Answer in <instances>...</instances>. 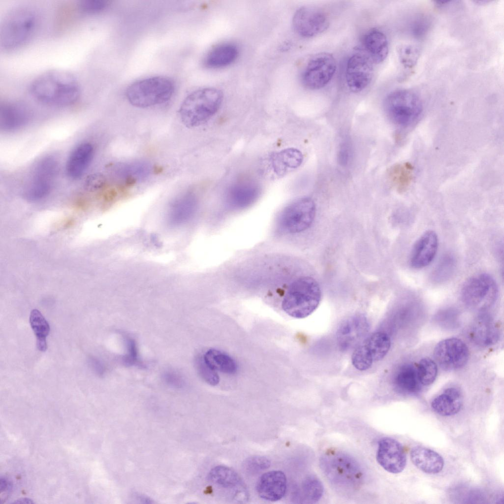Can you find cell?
I'll use <instances>...</instances> for the list:
<instances>
[{"label":"cell","mask_w":504,"mask_h":504,"mask_svg":"<svg viewBox=\"0 0 504 504\" xmlns=\"http://www.w3.org/2000/svg\"><path fill=\"white\" fill-rule=\"evenodd\" d=\"M32 95L41 102L65 106L75 102L80 94V86L71 73L59 69L45 71L31 83Z\"/></svg>","instance_id":"6da1fadb"},{"label":"cell","mask_w":504,"mask_h":504,"mask_svg":"<svg viewBox=\"0 0 504 504\" xmlns=\"http://www.w3.org/2000/svg\"><path fill=\"white\" fill-rule=\"evenodd\" d=\"M38 20L37 12L30 6L20 5L10 8L4 15L0 25L1 48L12 50L28 42L36 31Z\"/></svg>","instance_id":"7a4b0ae2"},{"label":"cell","mask_w":504,"mask_h":504,"mask_svg":"<svg viewBox=\"0 0 504 504\" xmlns=\"http://www.w3.org/2000/svg\"><path fill=\"white\" fill-rule=\"evenodd\" d=\"M320 466L330 482L341 492H352L362 482L363 472L359 465L344 453L326 452L320 458Z\"/></svg>","instance_id":"3957f363"},{"label":"cell","mask_w":504,"mask_h":504,"mask_svg":"<svg viewBox=\"0 0 504 504\" xmlns=\"http://www.w3.org/2000/svg\"><path fill=\"white\" fill-rule=\"evenodd\" d=\"M222 92L215 88H204L189 94L181 103L179 113L188 127L199 126L212 117L223 101Z\"/></svg>","instance_id":"277c9868"},{"label":"cell","mask_w":504,"mask_h":504,"mask_svg":"<svg viewBox=\"0 0 504 504\" xmlns=\"http://www.w3.org/2000/svg\"><path fill=\"white\" fill-rule=\"evenodd\" d=\"M318 283L313 277L297 279L288 287L282 304L283 310L289 315L303 318L312 314L321 300Z\"/></svg>","instance_id":"5b68a950"},{"label":"cell","mask_w":504,"mask_h":504,"mask_svg":"<svg viewBox=\"0 0 504 504\" xmlns=\"http://www.w3.org/2000/svg\"><path fill=\"white\" fill-rule=\"evenodd\" d=\"M175 89V83L171 78L153 76L131 84L127 88L126 95L131 105L147 108L168 101L173 95Z\"/></svg>","instance_id":"8992f818"},{"label":"cell","mask_w":504,"mask_h":504,"mask_svg":"<svg viewBox=\"0 0 504 504\" xmlns=\"http://www.w3.org/2000/svg\"><path fill=\"white\" fill-rule=\"evenodd\" d=\"M384 108L390 120L401 126H408L413 124L423 111L420 97L408 89L391 92L385 99Z\"/></svg>","instance_id":"52a82bcc"},{"label":"cell","mask_w":504,"mask_h":504,"mask_svg":"<svg viewBox=\"0 0 504 504\" xmlns=\"http://www.w3.org/2000/svg\"><path fill=\"white\" fill-rule=\"evenodd\" d=\"M498 287L495 279L486 273L476 274L464 284L461 295L469 307L482 310L491 307L496 301Z\"/></svg>","instance_id":"ba28073f"},{"label":"cell","mask_w":504,"mask_h":504,"mask_svg":"<svg viewBox=\"0 0 504 504\" xmlns=\"http://www.w3.org/2000/svg\"><path fill=\"white\" fill-rule=\"evenodd\" d=\"M391 346L389 336L383 332H376L364 339L354 349L351 363L359 371H365L382 359Z\"/></svg>","instance_id":"9c48e42d"},{"label":"cell","mask_w":504,"mask_h":504,"mask_svg":"<svg viewBox=\"0 0 504 504\" xmlns=\"http://www.w3.org/2000/svg\"><path fill=\"white\" fill-rule=\"evenodd\" d=\"M315 213L314 200L309 197L301 198L284 209L279 218V224L287 233H300L311 226Z\"/></svg>","instance_id":"30bf717a"},{"label":"cell","mask_w":504,"mask_h":504,"mask_svg":"<svg viewBox=\"0 0 504 504\" xmlns=\"http://www.w3.org/2000/svg\"><path fill=\"white\" fill-rule=\"evenodd\" d=\"M336 68V60L331 54H315L309 59L303 71L302 83L309 89H320L331 80Z\"/></svg>","instance_id":"8fae6325"},{"label":"cell","mask_w":504,"mask_h":504,"mask_svg":"<svg viewBox=\"0 0 504 504\" xmlns=\"http://www.w3.org/2000/svg\"><path fill=\"white\" fill-rule=\"evenodd\" d=\"M58 167L57 161L52 157L40 160L34 167L32 176L25 188V197L33 201L46 196L51 190Z\"/></svg>","instance_id":"7c38bea8"},{"label":"cell","mask_w":504,"mask_h":504,"mask_svg":"<svg viewBox=\"0 0 504 504\" xmlns=\"http://www.w3.org/2000/svg\"><path fill=\"white\" fill-rule=\"evenodd\" d=\"M330 24L325 11L313 6H303L295 12L292 18L294 31L304 38H312L324 32Z\"/></svg>","instance_id":"4fadbf2b"},{"label":"cell","mask_w":504,"mask_h":504,"mask_svg":"<svg viewBox=\"0 0 504 504\" xmlns=\"http://www.w3.org/2000/svg\"><path fill=\"white\" fill-rule=\"evenodd\" d=\"M373 62L362 50L357 51L346 63L345 78L349 89L357 93L364 90L370 83L374 72Z\"/></svg>","instance_id":"5bb4252c"},{"label":"cell","mask_w":504,"mask_h":504,"mask_svg":"<svg viewBox=\"0 0 504 504\" xmlns=\"http://www.w3.org/2000/svg\"><path fill=\"white\" fill-rule=\"evenodd\" d=\"M434 355L439 366L445 371L463 367L467 363L469 352L460 339L451 338L440 342L435 346Z\"/></svg>","instance_id":"9a60e30c"},{"label":"cell","mask_w":504,"mask_h":504,"mask_svg":"<svg viewBox=\"0 0 504 504\" xmlns=\"http://www.w3.org/2000/svg\"><path fill=\"white\" fill-rule=\"evenodd\" d=\"M369 329V322L364 315L348 317L341 323L337 331L339 347L343 351L355 348L364 339Z\"/></svg>","instance_id":"2e32d148"},{"label":"cell","mask_w":504,"mask_h":504,"mask_svg":"<svg viewBox=\"0 0 504 504\" xmlns=\"http://www.w3.org/2000/svg\"><path fill=\"white\" fill-rule=\"evenodd\" d=\"M208 479L218 487L228 491L234 500L244 502L249 495L244 482L232 469L224 466L213 468L209 472Z\"/></svg>","instance_id":"e0dca14e"},{"label":"cell","mask_w":504,"mask_h":504,"mask_svg":"<svg viewBox=\"0 0 504 504\" xmlns=\"http://www.w3.org/2000/svg\"><path fill=\"white\" fill-rule=\"evenodd\" d=\"M377 460L387 472L399 473L405 469L407 457L402 445L391 438H383L378 443Z\"/></svg>","instance_id":"ac0fdd59"},{"label":"cell","mask_w":504,"mask_h":504,"mask_svg":"<svg viewBox=\"0 0 504 504\" xmlns=\"http://www.w3.org/2000/svg\"><path fill=\"white\" fill-rule=\"evenodd\" d=\"M439 240L433 230L424 232L414 243L411 251L410 264L415 269L424 268L434 259L438 251Z\"/></svg>","instance_id":"d6986e66"},{"label":"cell","mask_w":504,"mask_h":504,"mask_svg":"<svg viewBox=\"0 0 504 504\" xmlns=\"http://www.w3.org/2000/svg\"><path fill=\"white\" fill-rule=\"evenodd\" d=\"M260 191L259 185L253 179H239L228 187L226 194V201L232 208H244L256 200Z\"/></svg>","instance_id":"ffe728a7"},{"label":"cell","mask_w":504,"mask_h":504,"mask_svg":"<svg viewBox=\"0 0 504 504\" xmlns=\"http://www.w3.org/2000/svg\"><path fill=\"white\" fill-rule=\"evenodd\" d=\"M286 484V478L283 472L272 471L261 475L256 483V489L261 498L275 502L284 496Z\"/></svg>","instance_id":"44dd1931"},{"label":"cell","mask_w":504,"mask_h":504,"mask_svg":"<svg viewBox=\"0 0 504 504\" xmlns=\"http://www.w3.org/2000/svg\"><path fill=\"white\" fill-rule=\"evenodd\" d=\"M30 111L23 103L17 101L4 102L0 108V127L4 131H13L25 125Z\"/></svg>","instance_id":"7402d4cb"},{"label":"cell","mask_w":504,"mask_h":504,"mask_svg":"<svg viewBox=\"0 0 504 504\" xmlns=\"http://www.w3.org/2000/svg\"><path fill=\"white\" fill-rule=\"evenodd\" d=\"M112 167L115 177L126 185L144 180L153 170V166L150 163L140 160L117 163Z\"/></svg>","instance_id":"603a6c76"},{"label":"cell","mask_w":504,"mask_h":504,"mask_svg":"<svg viewBox=\"0 0 504 504\" xmlns=\"http://www.w3.org/2000/svg\"><path fill=\"white\" fill-rule=\"evenodd\" d=\"M303 160V155L299 150L293 148H286L270 157L268 168L275 176L280 177L299 167Z\"/></svg>","instance_id":"cb8c5ba5"},{"label":"cell","mask_w":504,"mask_h":504,"mask_svg":"<svg viewBox=\"0 0 504 504\" xmlns=\"http://www.w3.org/2000/svg\"><path fill=\"white\" fill-rule=\"evenodd\" d=\"M94 155V147L89 142L77 146L70 153L66 164L65 170L71 179L80 178L89 166Z\"/></svg>","instance_id":"d4e9b609"},{"label":"cell","mask_w":504,"mask_h":504,"mask_svg":"<svg viewBox=\"0 0 504 504\" xmlns=\"http://www.w3.org/2000/svg\"><path fill=\"white\" fill-rule=\"evenodd\" d=\"M410 459L419 470L428 474H436L442 471L444 460L438 453L421 446H416L410 451Z\"/></svg>","instance_id":"484cf974"},{"label":"cell","mask_w":504,"mask_h":504,"mask_svg":"<svg viewBox=\"0 0 504 504\" xmlns=\"http://www.w3.org/2000/svg\"><path fill=\"white\" fill-rule=\"evenodd\" d=\"M463 403V398L460 390L455 387H449L435 398L431 406L437 414L448 416L457 413L460 410Z\"/></svg>","instance_id":"4316f807"},{"label":"cell","mask_w":504,"mask_h":504,"mask_svg":"<svg viewBox=\"0 0 504 504\" xmlns=\"http://www.w3.org/2000/svg\"><path fill=\"white\" fill-rule=\"evenodd\" d=\"M365 52L374 63L382 62L388 54V43L384 33L377 29L368 31L363 38Z\"/></svg>","instance_id":"83f0119b"},{"label":"cell","mask_w":504,"mask_h":504,"mask_svg":"<svg viewBox=\"0 0 504 504\" xmlns=\"http://www.w3.org/2000/svg\"><path fill=\"white\" fill-rule=\"evenodd\" d=\"M470 336L473 342L477 345L488 346L497 342L499 338V332L492 319L487 316H481L472 326Z\"/></svg>","instance_id":"f1b7e54d"},{"label":"cell","mask_w":504,"mask_h":504,"mask_svg":"<svg viewBox=\"0 0 504 504\" xmlns=\"http://www.w3.org/2000/svg\"><path fill=\"white\" fill-rule=\"evenodd\" d=\"M238 55V48L234 45H220L209 52L205 58V64L211 68L225 66L233 63L237 58Z\"/></svg>","instance_id":"f546056e"},{"label":"cell","mask_w":504,"mask_h":504,"mask_svg":"<svg viewBox=\"0 0 504 504\" xmlns=\"http://www.w3.org/2000/svg\"><path fill=\"white\" fill-rule=\"evenodd\" d=\"M206 363L216 371L233 375L237 372V365L235 360L226 353L219 349L212 348L203 356Z\"/></svg>","instance_id":"4dcf8cb0"},{"label":"cell","mask_w":504,"mask_h":504,"mask_svg":"<svg viewBox=\"0 0 504 504\" xmlns=\"http://www.w3.org/2000/svg\"><path fill=\"white\" fill-rule=\"evenodd\" d=\"M394 384L400 392L407 393L417 392L421 384L417 377L416 368L410 364L402 366L396 373Z\"/></svg>","instance_id":"1f68e13d"},{"label":"cell","mask_w":504,"mask_h":504,"mask_svg":"<svg viewBox=\"0 0 504 504\" xmlns=\"http://www.w3.org/2000/svg\"><path fill=\"white\" fill-rule=\"evenodd\" d=\"M301 492L303 500L307 503H315L321 498L323 486L316 476L311 475L306 477L302 481Z\"/></svg>","instance_id":"d6a6232c"},{"label":"cell","mask_w":504,"mask_h":504,"mask_svg":"<svg viewBox=\"0 0 504 504\" xmlns=\"http://www.w3.org/2000/svg\"><path fill=\"white\" fill-rule=\"evenodd\" d=\"M390 180L400 191L405 190L412 179V167L407 163L393 167L389 171Z\"/></svg>","instance_id":"836d02e7"},{"label":"cell","mask_w":504,"mask_h":504,"mask_svg":"<svg viewBox=\"0 0 504 504\" xmlns=\"http://www.w3.org/2000/svg\"><path fill=\"white\" fill-rule=\"evenodd\" d=\"M417 377L420 384L427 386L436 379L438 369L436 363L431 359L426 357L420 360L416 368Z\"/></svg>","instance_id":"e575fe53"},{"label":"cell","mask_w":504,"mask_h":504,"mask_svg":"<svg viewBox=\"0 0 504 504\" xmlns=\"http://www.w3.org/2000/svg\"><path fill=\"white\" fill-rule=\"evenodd\" d=\"M31 327L35 335L36 341H46L50 332V326L41 312L37 309L31 311L30 316Z\"/></svg>","instance_id":"d590c367"},{"label":"cell","mask_w":504,"mask_h":504,"mask_svg":"<svg viewBox=\"0 0 504 504\" xmlns=\"http://www.w3.org/2000/svg\"><path fill=\"white\" fill-rule=\"evenodd\" d=\"M455 265L454 258L450 255H445L440 260L435 269L433 274L434 279L437 282L447 280L452 275Z\"/></svg>","instance_id":"8d00e7d4"},{"label":"cell","mask_w":504,"mask_h":504,"mask_svg":"<svg viewBox=\"0 0 504 504\" xmlns=\"http://www.w3.org/2000/svg\"><path fill=\"white\" fill-rule=\"evenodd\" d=\"M196 364L199 375L206 382L213 386L219 383L220 378L217 371L206 363L203 357L197 358Z\"/></svg>","instance_id":"74e56055"},{"label":"cell","mask_w":504,"mask_h":504,"mask_svg":"<svg viewBox=\"0 0 504 504\" xmlns=\"http://www.w3.org/2000/svg\"><path fill=\"white\" fill-rule=\"evenodd\" d=\"M270 461L266 457L260 456H252L247 458L244 464V469L249 472L256 473L270 467Z\"/></svg>","instance_id":"f35d334b"},{"label":"cell","mask_w":504,"mask_h":504,"mask_svg":"<svg viewBox=\"0 0 504 504\" xmlns=\"http://www.w3.org/2000/svg\"><path fill=\"white\" fill-rule=\"evenodd\" d=\"M108 4L105 0H84L80 1L79 7L84 13L94 14L104 10Z\"/></svg>","instance_id":"ab89813d"},{"label":"cell","mask_w":504,"mask_h":504,"mask_svg":"<svg viewBox=\"0 0 504 504\" xmlns=\"http://www.w3.org/2000/svg\"><path fill=\"white\" fill-rule=\"evenodd\" d=\"M418 55V51L410 46L403 47L399 50L401 62L405 67H412L416 62Z\"/></svg>","instance_id":"60d3db41"},{"label":"cell","mask_w":504,"mask_h":504,"mask_svg":"<svg viewBox=\"0 0 504 504\" xmlns=\"http://www.w3.org/2000/svg\"><path fill=\"white\" fill-rule=\"evenodd\" d=\"M106 184V178L102 174L95 173L89 175L86 179L84 188L88 191H96L102 189Z\"/></svg>","instance_id":"b9f144b4"},{"label":"cell","mask_w":504,"mask_h":504,"mask_svg":"<svg viewBox=\"0 0 504 504\" xmlns=\"http://www.w3.org/2000/svg\"><path fill=\"white\" fill-rule=\"evenodd\" d=\"M127 352L123 357L125 365L129 366L135 364L138 361L137 350L135 341L131 338L126 340Z\"/></svg>","instance_id":"7bdbcfd3"},{"label":"cell","mask_w":504,"mask_h":504,"mask_svg":"<svg viewBox=\"0 0 504 504\" xmlns=\"http://www.w3.org/2000/svg\"><path fill=\"white\" fill-rule=\"evenodd\" d=\"M165 379L169 384L175 386H180L182 380L179 376L176 374L171 372H167L164 376Z\"/></svg>","instance_id":"ee69618b"},{"label":"cell","mask_w":504,"mask_h":504,"mask_svg":"<svg viewBox=\"0 0 504 504\" xmlns=\"http://www.w3.org/2000/svg\"><path fill=\"white\" fill-rule=\"evenodd\" d=\"M346 145H343L339 151L338 155V160L341 164L345 165L347 163L349 158V149Z\"/></svg>","instance_id":"f6af8a7d"},{"label":"cell","mask_w":504,"mask_h":504,"mask_svg":"<svg viewBox=\"0 0 504 504\" xmlns=\"http://www.w3.org/2000/svg\"><path fill=\"white\" fill-rule=\"evenodd\" d=\"M13 503L14 504H32L33 502L28 498H22L15 501Z\"/></svg>","instance_id":"bcb514c9"}]
</instances>
